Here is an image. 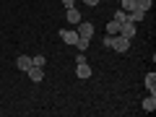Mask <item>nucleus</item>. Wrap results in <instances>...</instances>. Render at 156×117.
I'll use <instances>...</instances> for the list:
<instances>
[{
	"instance_id": "nucleus-1",
	"label": "nucleus",
	"mask_w": 156,
	"mask_h": 117,
	"mask_svg": "<svg viewBox=\"0 0 156 117\" xmlns=\"http://www.w3.org/2000/svg\"><path fill=\"white\" fill-rule=\"evenodd\" d=\"M109 47H112L115 52H128V50H130V39H125L122 34H115L112 42H109Z\"/></svg>"
},
{
	"instance_id": "nucleus-2",
	"label": "nucleus",
	"mask_w": 156,
	"mask_h": 117,
	"mask_svg": "<svg viewBox=\"0 0 156 117\" xmlns=\"http://www.w3.org/2000/svg\"><path fill=\"white\" fill-rule=\"evenodd\" d=\"M60 39L65 42L68 47H76V42H78V31H76V29H62V31H60Z\"/></svg>"
},
{
	"instance_id": "nucleus-3",
	"label": "nucleus",
	"mask_w": 156,
	"mask_h": 117,
	"mask_svg": "<svg viewBox=\"0 0 156 117\" xmlns=\"http://www.w3.org/2000/svg\"><path fill=\"white\" fill-rule=\"evenodd\" d=\"M78 37H83V39H91L94 37V23H89V21H78Z\"/></svg>"
},
{
	"instance_id": "nucleus-4",
	"label": "nucleus",
	"mask_w": 156,
	"mask_h": 117,
	"mask_svg": "<svg viewBox=\"0 0 156 117\" xmlns=\"http://www.w3.org/2000/svg\"><path fill=\"white\" fill-rule=\"evenodd\" d=\"M135 31H138V29H135V23L130 21V18H128L125 23H120V34H122L125 39H133V37H135Z\"/></svg>"
},
{
	"instance_id": "nucleus-5",
	"label": "nucleus",
	"mask_w": 156,
	"mask_h": 117,
	"mask_svg": "<svg viewBox=\"0 0 156 117\" xmlns=\"http://www.w3.org/2000/svg\"><path fill=\"white\" fill-rule=\"evenodd\" d=\"M76 76L78 78H91V68H89V62H76Z\"/></svg>"
},
{
	"instance_id": "nucleus-6",
	"label": "nucleus",
	"mask_w": 156,
	"mask_h": 117,
	"mask_svg": "<svg viewBox=\"0 0 156 117\" xmlns=\"http://www.w3.org/2000/svg\"><path fill=\"white\" fill-rule=\"evenodd\" d=\"M26 73H29V78H31L34 83H39V81L44 78V70H42V68H39V65H31V68H29Z\"/></svg>"
},
{
	"instance_id": "nucleus-7",
	"label": "nucleus",
	"mask_w": 156,
	"mask_h": 117,
	"mask_svg": "<svg viewBox=\"0 0 156 117\" xmlns=\"http://www.w3.org/2000/svg\"><path fill=\"white\" fill-rule=\"evenodd\" d=\"M16 68L26 73L29 68H31V57H29V55H18V57H16Z\"/></svg>"
},
{
	"instance_id": "nucleus-8",
	"label": "nucleus",
	"mask_w": 156,
	"mask_h": 117,
	"mask_svg": "<svg viewBox=\"0 0 156 117\" xmlns=\"http://www.w3.org/2000/svg\"><path fill=\"white\" fill-rule=\"evenodd\" d=\"M146 89H148L151 94L156 96V73H154V70H151L148 76H146Z\"/></svg>"
},
{
	"instance_id": "nucleus-9",
	"label": "nucleus",
	"mask_w": 156,
	"mask_h": 117,
	"mask_svg": "<svg viewBox=\"0 0 156 117\" xmlns=\"http://www.w3.org/2000/svg\"><path fill=\"white\" fill-rule=\"evenodd\" d=\"M143 109H146V112H154V109H156V96H154V94L143 99Z\"/></svg>"
},
{
	"instance_id": "nucleus-10",
	"label": "nucleus",
	"mask_w": 156,
	"mask_h": 117,
	"mask_svg": "<svg viewBox=\"0 0 156 117\" xmlns=\"http://www.w3.org/2000/svg\"><path fill=\"white\" fill-rule=\"evenodd\" d=\"M120 8H122L125 13H130V11H135L138 5H135V0H120Z\"/></svg>"
},
{
	"instance_id": "nucleus-11",
	"label": "nucleus",
	"mask_w": 156,
	"mask_h": 117,
	"mask_svg": "<svg viewBox=\"0 0 156 117\" xmlns=\"http://www.w3.org/2000/svg\"><path fill=\"white\" fill-rule=\"evenodd\" d=\"M78 21H81V13L76 8H68V23H78Z\"/></svg>"
},
{
	"instance_id": "nucleus-12",
	"label": "nucleus",
	"mask_w": 156,
	"mask_h": 117,
	"mask_svg": "<svg viewBox=\"0 0 156 117\" xmlns=\"http://www.w3.org/2000/svg\"><path fill=\"white\" fill-rule=\"evenodd\" d=\"M107 34H109V37H115V34H120V23H117L115 18H112V21L107 23Z\"/></svg>"
},
{
	"instance_id": "nucleus-13",
	"label": "nucleus",
	"mask_w": 156,
	"mask_h": 117,
	"mask_svg": "<svg viewBox=\"0 0 156 117\" xmlns=\"http://www.w3.org/2000/svg\"><path fill=\"white\" fill-rule=\"evenodd\" d=\"M135 5H138L140 11L148 13V11H151V5H154V0H135Z\"/></svg>"
},
{
	"instance_id": "nucleus-14",
	"label": "nucleus",
	"mask_w": 156,
	"mask_h": 117,
	"mask_svg": "<svg viewBox=\"0 0 156 117\" xmlns=\"http://www.w3.org/2000/svg\"><path fill=\"white\" fill-rule=\"evenodd\" d=\"M76 47H78V52H86V50H89V39H83V37H78Z\"/></svg>"
},
{
	"instance_id": "nucleus-15",
	"label": "nucleus",
	"mask_w": 156,
	"mask_h": 117,
	"mask_svg": "<svg viewBox=\"0 0 156 117\" xmlns=\"http://www.w3.org/2000/svg\"><path fill=\"white\" fill-rule=\"evenodd\" d=\"M115 21H117V23H125V21H128V13H125L122 8H120V11L115 13Z\"/></svg>"
},
{
	"instance_id": "nucleus-16",
	"label": "nucleus",
	"mask_w": 156,
	"mask_h": 117,
	"mask_svg": "<svg viewBox=\"0 0 156 117\" xmlns=\"http://www.w3.org/2000/svg\"><path fill=\"white\" fill-rule=\"evenodd\" d=\"M44 62H47V57H44V55H37V57H31V65H39V68H44Z\"/></svg>"
},
{
	"instance_id": "nucleus-17",
	"label": "nucleus",
	"mask_w": 156,
	"mask_h": 117,
	"mask_svg": "<svg viewBox=\"0 0 156 117\" xmlns=\"http://www.w3.org/2000/svg\"><path fill=\"white\" fill-rule=\"evenodd\" d=\"M62 5H65V11L68 8H76V0H62Z\"/></svg>"
},
{
	"instance_id": "nucleus-18",
	"label": "nucleus",
	"mask_w": 156,
	"mask_h": 117,
	"mask_svg": "<svg viewBox=\"0 0 156 117\" xmlns=\"http://www.w3.org/2000/svg\"><path fill=\"white\" fill-rule=\"evenodd\" d=\"M83 3H86V5H89V8H94V5H99V0H83Z\"/></svg>"
},
{
	"instance_id": "nucleus-19",
	"label": "nucleus",
	"mask_w": 156,
	"mask_h": 117,
	"mask_svg": "<svg viewBox=\"0 0 156 117\" xmlns=\"http://www.w3.org/2000/svg\"><path fill=\"white\" fill-rule=\"evenodd\" d=\"M117 3H120V0H117Z\"/></svg>"
}]
</instances>
